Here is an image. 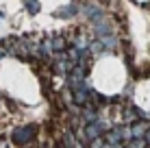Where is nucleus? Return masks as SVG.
<instances>
[{
  "mask_svg": "<svg viewBox=\"0 0 150 148\" xmlns=\"http://www.w3.org/2000/svg\"><path fill=\"white\" fill-rule=\"evenodd\" d=\"M105 144H107V142H105V137H100V140L89 142V146H87V148H105Z\"/></svg>",
  "mask_w": 150,
  "mask_h": 148,
  "instance_id": "9b49d317",
  "label": "nucleus"
},
{
  "mask_svg": "<svg viewBox=\"0 0 150 148\" xmlns=\"http://www.w3.org/2000/svg\"><path fill=\"white\" fill-rule=\"evenodd\" d=\"M22 9H24L28 15H37V13L41 11V4L35 2V0H26V2H22Z\"/></svg>",
  "mask_w": 150,
  "mask_h": 148,
  "instance_id": "9d476101",
  "label": "nucleus"
},
{
  "mask_svg": "<svg viewBox=\"0 0 150 148\" xmlns=\"http://www.w3.org/2000/svg\"><path fill=\"white\" fill-rule=\"evenodd\" d=\"M89 55H91V59H98V57L109 55V52H107V48L102 46L100 39H91V44H89Z\"/></svg>",
  "mask_w": 150,
  "mask_h": 148,
  "instance_id": "6e6552de",
  "label": "nucleus"
},
{
  "mask_svg": "<svg viewBox=\"0 0 150 148\" xmlns=\"http://www.w3.org/2000/svg\"><path fill=\"white\" fill-rule=\"evenodd\" d=\"M105 148H126V146H124V144H115V146H113V144H105Z\"/></svg>",
  "mask_w": 150,
  "mask_h": 148,
  "instance_id": "ddd939ff",
  "label": "nucleus"
},
{
  "mask_svg": "<svg viewBox=\"0 0 150 148\" xmlns=\"http://www.w3.org/2000/svg\"><path fill=\"white\" fill-rule=\"evenodd\" d=\"M102 115H100V111L96 109V107H91V105H87V107H83V111H81V122L83 124H94V122H98Z\"/></svg>",
  "mask_w": 150,
  "mask_h": 148,
  "instance_id": "0eeeda50",
  "label": "nucleus"
},
{
  "mask_svg": "<svg viewBox=\"0 0 150 148\" xmlns=\"http://www.w3.org/2000/svg\"><path fill=\"white\" fill-rule=\"evenodd\" d=\"M4 18H7V13H4L2 9H0V20H4Z\"/></svg>",
  "mask_w": 150,
  "mask_h": 148,
  "instance_id": "dca6fc26",
  "label": "nucleus"
},
{
  "mask_svg": "<svg viewBox=\"0 0 150 148\" xmlns=\"http://www.w3.org/2000/svg\"><path fill=\"white\" fill-rule=\"evenodd\" d=\"M137 7H142V9H148V11H150V2H137Z\"/></svg>",
  "mask_w": 150,
  "mask_h": 148,
  "instance_id": "4468645a",
  "label": "nucleus"
},
{
  "mask_svg": "<svg viewBox=\"0 0 150 148\" xmlns=\"http://www.w3.org/2000/svg\"><path fill=\"white\" fill-rule=\"evenodd\" d=\"M100 42H102V46L107 48V52H113V50L120 48V39H117L115 33H113V35H107V37H100Z\"/></svg>",
  "mask_w": 150,
  "mask_h": 148,
  "instance_id": "1a4fd4ad",
  "label": "nucleus"
},
{
  "mask_svg": "<svg viewBox=\"0 0 150 148\" xmlns=\"http://www.w3.org/2000/svg\"><path fill=\"white\" fill-rule=\"evenodd\" d=\"M7 55H9V52H7V50H4V48H2V46H0V61H2L4 57H7Z\"/></svg>",
  "mask_w": 150,
  "mask_h": 148,
  "instance_id": "2eb2a0df",
  "label": "nucleus"
},
{
  "mask_svg": "<svg viewBox=\"0 0 150 148\" xmlns=\"http://www.w3.org/2000/svg\"><path fill=\"white\" fill-rule=\"evenodd\" d=\"M91 33H94V39H100V37H107V35H113L115 33V24H113V18L111 15H105L102 20L91 24Z\"/></svg>",
  "mask_w": 150,
  "mask_h": 148,
  "instance_id": "7ed1b4c3",
  "label": "nucleus"
},
{
  "mask_svg": "<svg viewBox=\"0 0 150 148\" xmlns=\"http://www.w3.org/2000/svg\"><path fill=\"white\" fill-rule=\"evenodd\" d=\"M59 148H63V146H59Z\"/></svg>",
  "mask_w": 150,
  "mask_h": 148,
  "instance_id": "a211bd4d",
  "label": "nucleus"
},
{
  "mask_svg": "<svg viewBox=\"0 0 150 148\" xmlns=\"http://www.w3.org/2000/svg\"><path fill=\"white\" fill-rule=\"evenodd\" d=\"M81 15L89 24H94L98 20H102L105 15H109V13L105 11V4L102 2H81Z\"/></svg>",
  "mask_w": 150,
  "mask_h": 148,
  "instance_id": "f03ea898",
  "label": "nucleus"
},
{
  "mask_svg": "<svg viewBox=\"0 0 150 148\" xmlns=\"http://www.w3.org/2000/svg\"><path fill=\"white\" fill-rule=\"evenodd\" d=\"M148 131H150V120H137V122H133V124H131L133 140H146Z\"/></svg>",
  "mask_w": 150,
  "mask_h": 148,
  "instance_id": "423d86ee",
  "label": "nucleus"
},
{
  "mask_svg": "<svg viewBox=\"0 0 150 148\" xmlns=\"http://www.w3.org/2000/svg\"><path fill=\"white\" fill-rule=\"evenodd\" d=\"M0 137H2V133H0Z\"/></svg>",
  "mask_w": 150,
  "mask_h": 148,
  "instance_id": "f3484780",
  "label": "nucleus"
},
{
  "mask_svg": "<svg viewBox=\"0 0 150 148\" xmlns=\"http://www.w3.org/2000/svg\"><path fill=\"white\" fill-rule=\"evenodd\" d=\"M37 133H39V126L33 122H26V124H20L11 131L9 142L18 148H33V144L37 142Z\"/></svg>",
  "mask_w": 150,
  "mask_h": 148,
  "instance_id": "f257e3e1",
  "label": "nucleus"
},
{
  "mask_svg": "<svg viewBox=\"0 0 150 148\" xmlns=\"http://www.w3.org/2000/svg\"><path fill=\"white\" fill-rule=\"evenodd\" d=\"M74 15H81V2H68L65 7H59L54 11V18L59 20H72Z\"/></svg>",
  "mask_w": 150,
  "mask_h": 148,
  "instance_id": "20e7f679",
  "label": "nucleus"
},
{
  "mask_svg": "<svg viewBox=\"0 0 150 148\" xmlns=\"http://www.w3.org/2000/svg\"><path fill=\"white\" fill-rule=\"evenodd\" d=\"M61 146L63 148H87L72 129H65L63 133H61Z\"/></svg>",
  "mask_w": 150,
  "mask_h": 148,
  "instance_id": "39448f33",
  "label": "nucleus"
},
{
  "mask_svg": "<svg viewBox=\"0 0 150 148\" xmlns=\"http://www.w3.org/2000/svg\"><path fill=\"white\" fill-rule=\"evenodd\" d=\"M0 148H11V142H9L7 137H4V135L0 137Z\"/></svg>",
  "mask_w": 150,
  "mask_h": 148,
  "instance_id": "f8f14e48",
  "label": "nucleus"
}]
</instances>
